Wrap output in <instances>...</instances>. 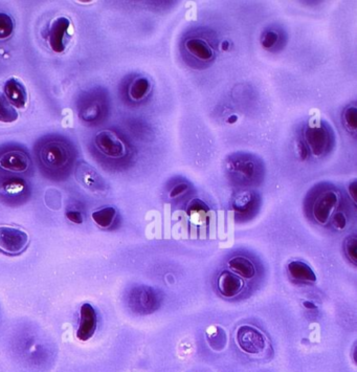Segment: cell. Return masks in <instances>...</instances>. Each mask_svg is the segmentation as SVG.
Returning a JSON list of instances; mask_svg holds the SVG:
<instances>
[{
  "mask_svg": "<svg viewBox=\"0 0 357 372\" xmlns=\"http://www.w3.org/2000/svg\"><path fill=\"white\" fill-rule=\"evenodd\" d=\"M338 204V196L335 192L326 191L315 200L313 215L321 225H325L331 218Z\"/></svg>",
  "mask_w": 357,
  "mask_h": 372,
  "instance_id": "52a82bcc",
  "label": "cell"
},
{
  "mask_svg": "<svg viewBox=\"0 0 357 372\" xmlns=\"http://www.w3.org/2000/svg\"><path fill=\"white\" fill-rule=\"evenodd\" d=\"M332 223H333L334 228L342 231L347 225V218L344 216V213H333L331 216Z\"/></svg>",
  "mask_w": 357,
  "mask_h": 372,
  "instance_id": "7402d4cb",
  "label": "cell"
},
{
  "mask_svg": "<svg viewBox=\"0 0 357 372\" xmlns=\"http://www.w3.org/2000/svg\"><path fill=\"white\" fill-rule=\"evenodd\" d=\"M306 141L314 156H321L327 146L328 137L325 129L321 127H311L306 131Z\"/></svg>",
  "mask_w": 357,
  "mask_h": 372,
  "instance_id": "8fae6325",
  "label": "cell"
},
{
  "mask_svg": "<svg viewBox=\"0 0 357 372\" xmlns=\"http://www.w3.org/2000/svg\"><path fill=\"white\" fill-rule=\"evenodd\" d=\"M244 281L233 271H225L219 276L218 290L223 297L234 298L243 290Z\"/></svg>",
  "mask_w": 357,
  "mask_h": 372,
  "instance_id": "9c48e42d",
  "label": "cell"
},
{
  "mask_svg": "<svg viewBox=\"0 0 357 372\" xmlns=\"http://www.w3.org/2000/svg\"><path fill=\"white\" fill-rule=\"evenodd\" d=\"M356 186L357 183L356 181H353L352 184H351L350 186H349V192H350L351 198H353V200H354V202H356Z\"/></svg>",
  "mask_w": 357,
  "mask_h": 372,
  "instance_id": "d4e9b609",
  "label": "cell"
},
{
  "mask_svg": "<svg viewBox=\"0 0 357 372\" xmlns=\"http://www.w3.org/2000/svg\"><path fill=\"white\" fill-rule=\"evenodd\" d=\"M18 119V112L8 98L0 91V122L13 123Z\"/></svg>",
  "mask_w": 357,
  "mask_h": 372,
  "instance_id": "9a60e30c",
  "label": "cell"
},
{
  "mask_svg": "<svg viewBox=\"0 0 357 372\" xmlns=\"http://www.w3.org/2000/svg\"><path fill=\"white\" fill-rule=\"evenodd\" d=\"M116 216V210L114 207H106V208L100 209V210L95 211L91 215L93 221L97 223L99 227L103 229H107L114 223V218Z\"/></svg>",
  "mask_w": 357,
  "mask_h": 372,
  "instance_id": "2e32d148",
  "label": "cell"
},
{
  "mask_svg": "<svg viewBox=\"0 0 357 372\" xmlns=\"http://www.w3.org/2000/svg\"><path fill=\"white\" fill-rule=\"evenodd\" d=\"M14 31V22L11 16L0 12V40L9 38Z\"/></svg>",
  "mask_w": 357,
  "mask_h": 372,
  "instance_id": "ac0fdd59",
  "label": "cell"
},
{
  "mask_svg": "<svg viewBox=\"0 0 357 372\" xmlns=\"http://www.w3.org/2000/svg\"><path fill=\"white\" fill-rule=\"evenodd\" d=\"M187 190V184H179V185L175 186V187L173 188L172 191L170 192V198H177V196L181 195V194L185 193Z\"/></svg>",
  "mask_w": 357,
  "mask_h": 372,
  "instance_id": "603a6c76",
  "label": "cell"
},
{
  "mask_svg": "<svg viewBox=\"0 0 357 372\" xmlns=\"http://www.w3.org/2000/svg\"><path fill=\"white\" fill-rule=\"evenodd\" d=\"M278 39H279L278 33L275 31H269V32L265 33L264 37H263L262 45L265 49H269L277 43Z\"/></svg>",
  "mask_w": 357,
  "mask_h": 372,
  "instance_id": "44dd1931",
  "label": "cell"
},
{
  "mask_svg": "<svg viewBox=\"0 0 357 372\" xmlns=\"http://www.w3.org/2000/svg\"><path fill=\"white\" fill-rule=\"evenodd\" d=\"M236 121H238V117L236 116V114H233V116H231L227 119V123H229V124H234V123H236Z\"/></svg>",
  "mask_w": 357,
  "mask_h": 372,
  "instance_id": "83f0119b",
  "label": "cell"
},
{
  "mask_svg": "<svg viewBox=\"0 0 357 372\" xmlns=\"http://www.w3.org/2000/svg\"><path fill=\"white\" fill-rule=\"evenodd\" d=\"M344 248H346L347 255L349 259L352 261L354 265L357 263V239L355 236L348 237L344 244Z\"/></svg>",
  "mask_w": 357,
  "mask_h": 372,
  "instance_id": "ffe728a7",
  "label": "cell"
},
{
  "mask_svg": "<svg viewBox=\"0 0 357 372\" xmlns=\"http://www.w3.org/2000/svg\"><path fill=\"white\" fill-rule=\"evenodd\" d=\"M66 217H68L72 223H78V225L83 223L82 214L77 212V211H70V212L66 213Z\"/></svg>",
  "mask_w": 357,
  "mask_h": 372,
  "instance_id": "cb8c5ba5",
  "label": "cell"
},
{
  "mask_svg": "<svg viewBox=\"0 0 357 372\" xmlns=\"http://www.w3.org/2000/svg\"><path fill=\"white\" fill-rule=\"evenodd\" d=\"M72 39V22L68 18L58 17L50 27V47L55 53L61 54L66 51Z\"/></svg>",
  "mask_w": 357,
  "mask_h": 372,
  "instance_id": "3957f363",
  "label": "cell"
},
{
  "mask_svg": "<svg viewBox=\"0 0 357 372\" xmlns=\"http://www.w3.org/2000/svg\"><path fill=\"white\" fill-rule=\"evenodd\" d=\"M149 80L146 78H139L132 83L130 87V96L133 100H142L148 95L150 91Z\"/></svg>",
  "mask_w": 357,
  "mask_h": 372,
  "instance_id": "e0dca14e",
  "label": "cell"
},
{
  "mask_svg": "<svg viewBox=\"0 0 357 372\" xmlns=\"http://www.w3.org/2000/svg\"><path fill=\"white\" fill-rule=\"evenodd\" d=\"M98 327V315L93 305L84 303L80 308V320H79L77 338L80 341L91 340Z\"/></svg>",
  "mask_w": 357,
  "mask_h": 372,
  "instance_id": "5b68a950",
  "label": "cell"
},
{
  "mask_svg": "<svg viewBox=\"0 0 357 372\" xmlns=\"http://www.w3.org/2000/svg\"><path fill=\"white\" fill-rule=\"evenodd\" d=\"M41 160L50 168H61L70 160V150L61 142H52L41 150Z\"/></svg>",
  "mask_w": 357,
  "mask_h": 372,
  "instance_id": "277c9868",
  "label": "cell"
},
{
  "mask_svg": "<svg viewBox=\"0 0 357 372\" xmlns=\"http://www.w3.org/2000/svg\"><path fill=\"white\" fill-rule=\"evenodd\" d=\"M30 166V158L24 152L13 151L7 152L0 158V167L11 172L22 173L28 170Z\"/></svg>",
  "mask_w": 357,
  "mask_h": 372,
  "instance_id": "30bf717a",
  "label": "cell"
},
{
  "mask_svg": "<svg viewBox=\"0 0 357 372\" xmlns=\"http://www.w3.org/2000/svg\"><path fill=\"white\" fill-rule=\"evenodd\" d=\"M229 267L234 274L239 277L250 279L256 275V269L250 259L243 256H237L229 261Z\"/></svg>",
  "mask_w": 357,
  "mask_h": 372,
  "instance_id": "4fadbf2b",
  "label": "cell"
},
{
  "mask_svg": "<svg viewBox=\"0 0 357 372\" xmlns=\"http://www.w3.org/2000/svg\"><path fill=\"white\" fill-rule=\"evenodd\" d=\"M229 41H225V43H222L223 51H227V50L229 49Z\"/></svg>",
  "mask_w": 357,
  "mask_h": 372,
  "instance_id": "f1b7e54d",
  "label": "cell"
},
{
  "mask_svg": "<svg viewBox=\"0 0 357 372\" xmlns=\"http://www.w3.org/2000/svg\"><path fill=\"white\" fill-rule=\"evenodd\" d=\"M236 342L242 351L252 355L264 352L268 345L266 336L259 328L252 325H242L238 328Z\"/></svg>",
  "mask_w": 357,
  "mask_h": 372,
  "instance_id": "6da1fadb",
  "label": "cell"
},
{
  "mask_svg": "<svg viewBox=\"0 0 357 372\" xmlns=\"http://www.w3.org/2000/svg\"><path fill=\"white\" fill-rule=\"evenodd\" d=\"M95 142L98 149L110 158H122L126 154L124 144L112 131H101L98 133Z\"/></svg>",
  "mask_w": 357,
  "mask_h": 372,
  "instance_id": "8992f818",
  "label": "cell"
},
{
  "mask_svg": "<svg viewBox=\"0 0 357 372\" xmlns=\"http://www.w3.org/2000/svg\"><path fill=\"white\" fill-rule=\"evenodd\" d=\"M185 49L191 55L202 61H208L213 57V51L210 45L200 38H191L185 43Z\"/></svg>",
  "mask_w": 357,
  "mask_h": 372,
  "instance_id": "5bb4252c",
  "label": "cell"
},
{
  "mask_svg": "<svg viewBox=\"0 0 357 372\" xmlns=\"http://www.w3.org/2000/svg\"><path fill=\"white\" fill-rule=\"evenodd\" d=\"M29 244L26 232L18 228L0 227V250L10 255H18L24 252Z\"/></svg>",
  "mask_w": 357,
  "mask_h": 372,
  "instance_id": "7a4b0ae2",
  "label": "cell"
},
{
  "mask_svg": "<svg viewBox=\"0 0 357 372\" xmlns=\"http://www.w3.org/2000/svg\"><path fill=\"white\" fill-rule=\"evenodd\" d=\"M5 94L12 105L24 110L28 104V91L20 79L12 77L5 83Z\"/></svg>",
  "mask_w": 357,
  "mask_h": 372,
  "instance_id": "ba28073f",
  "label": "cell"
},
{
  "mask_svg": "<svg viewBox=\"0 0 357 372\" xmlns=\"http://www.w3.org/2000/svg\"><path fill=\"white\" fill-rule=\"evenodd\" d=\"M298 152H300L301 158L304 160V158H306L307 156V148L306 146L304 145V144L301 143L300 145H298Z\"/></svg>",
  "mask_w": 357,
  "mask_h": 372,
  "instance_id": "484cf974",
  "label": "cell"
},
{
  "mask_svg": "<svg viewBox=\"0 0 357 372\" xmlns=\"http://www.w3.org/2000/svg\"><path fill=\"white\" fill-rule=\"evenodd\" d=\"M303 304H304V306L306 307V308H309V309L317 308V306H315V305L313 304L312 302H308V301H306V302L303 303Z\"/></svg>",
  "mask_w": 357,
  "mask_h": 372,
  "instance_id": "4316f807",
  "label": "cell"
},
{
  "mask_svg": "<svg viewBox=\"0 0 357 372\" xmlns=\"http://www.w3.org/2000/svg\"><path fill=\"white\" fill-rule=\"evenodd\" d=\"M344 124L351 131H356L357 127V110L355 106H351L344 114Z\"/></svg>",
  "mask_w": 357,
  "mask_h": 372,
  "instance_id": "d6986e66",
  "label": "cell"
},
{
  "mask_svg": "<svg viewBox=\"0 0 357 372\" xmlns=\"http://www.w3.org/2000/svg\"><path fill=\"white\" fill-rule=\"evenodd\" d=\"M288 273L292 279L298 282H313L317 281V276H315L313 269L302 261H291L288 263Z\"/></svg>",
  "mask_w": 357,
  "mask_h": 372,
  "instance_id": "7c38bea8",
  "label": "cell"
}]
</instances>
